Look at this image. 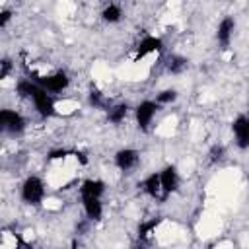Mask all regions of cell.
I'll list each match as a JSON object with an SVG mask.
<instances>
[{"instance_id": "obj_10", "label": "cell", "mask_w": 249, "mask_h": 249, "mask_svg": "<svg viewBox=\"0 0 249 249\" xmlns=\"http://www.w3.org/2000/svg\"><path fill=\"white\" fill-rule=\"evenodd\" d=\"M233 29H235V21L233 18H224L218 25V31H216V39H218V45L222 49H228L230 47V41H231V35H233Z\"/></svg>"}, {"instance_id": "obj_4", "label": "cell", "mask_w": 249, "mask_h": 249, "mask_svg": "<svg viewBox=\"0 0 249 249\" xmlns=\"http://www.w3.org/2000/svg\"><path fill=\"white\" fill-rule=\"evenodd\" d=\"M0 128L14 136L21 134L25 130V119L12 109H2L0 111Z\"/></svg>"}, {"instance_id": "obj_20", "label": "cell", "mask_w": 249, "mask_h": 249, "mask_svg": "<svg viewBox=\"0 0 249 249\" xmlns=\"http://www.w3.org/2000/svg\"><path fill=\"white\" fill-rule=\"evenodd\" d=\"M10 70H12V62H10L8 58H4V60L0 62V80H6L8 74H10Z\"/></svg>"}, {"instance_id": "obj_5", "label": "cell", "mask_w": 249, "mask_h": 249, "mask_svg": "<svg viewBox=\"0 0 249 249\" xmlns=\"http://www.w3.org/2000/svg\"><path fill=\"white\" fill-rule=\"evenodd\" d=\"M158 101H150V99H146V101H142L138 107H136V124H138V128L140 130H148L150 128V123H152V119H154V115H156V111H158Z\"/></svg>"}, {"instance_id": "obj_22", "label": "cell", "mask_w": 249, "mask_h": 249, "mask_svg": "<svg viewBox=\"0 0 249 249\" xmlns=\"http://www.w3.org/2000/svg\"><path fill=\"white\" fill-rule=\"evenodd\" d=\"M68 154H72V150H53L49 154V160H58V158H64Z\"/></svg>"}, {"instance_id": "obj_12", "label": "cell", "mask_w": 249, "mask_h": 249, "mask_svg": "<svg viewBox=\"0 0 249 249\" xmlns=\"http://www.w3.org/2000/svg\"><path fill=\"white\" fill-rule=\"evenodd\" d=\"M160 177H161L163 189H165L169 195L177 191V187H179V175H177V169H175L173 165H167V167H163V169L160 171Z\"/></svg>"}, {"instance_id": "obj_23", "label": "cell", "mask_w": 249, "mask_h": 249, "mask_svg": "<svg viewBox=\"0 0 249 249\" xmlns=\"http://www.w3.org/2000/svg\"><path fill=\"white\" fill-rule=\"evenodd\" d=\"M10 18H12V12L10 10H2V14H0V27H6Z\"/></svg>"}, {"instance_id": "obj_19", "label": "cell", "mask_w": 249, "mask_h": 249, "mask_svg": "<svg viewBox=\"0 0 249 249\" xmlns=\"http://www.w3.org/2000/svg\"><path fill=\"white\" fill-rule=\"evenodd\" d=\"M175 99H177V91H175V89H163V91H160L158 97H156L158 103H171V101H175Z\"/></svg>"}, {"instance_id": "obj_2", "label": "cell", "mask_w": 249, "mask_h": 249, "mask_svg": "<svg viewBox=\"0 0 249 249\" xmlns=\"http://www.w3.org/2000/svg\"><path fill=\"white\" fill-rule=\"evenodd\" d=\"M43 196H45V183H43V179H39L35 175L27 177L23 181V185H21V198L27 204H41Z\"/></svg>"}, {"instance_id": "obj_14", "label": "cell", "mask_w": 249, "mask_h": 249, "mask_svg": "<svg viewBox=\"0 0 249 249\" xmlns=\"http://www.w3.org/2000/svg\"><path fill=\"white\" fill-rule=\"evenodd\" d=\"M126 113H128V105L126 103H117V105H111L107 109V119H109V123L119 124V123L124 121Z\"/></svg>"}, {"instance_id": "obj_1", "label": "cell", "mask_w": 249, "mask_h": 249, "mask_svg": "<svg viewBox=\"0 0 249 249\" xmlns=\"http://www.w3.org/2000/svg\"><path fill=\"white\" fill-rule=\"evenodd\" d=\"M16 91L21 95V97H29L37 109V113L47 119V117H53L54 115V99L51 97V93L39 86L35 80H19L16 84Z\"/></svg>"}, {"instance_id": "obj_21", "label": "cell", "mask_w": 249, "mask_h": 249, "mask_svg": "<svg viewBox=\"0 0 249 249\" xmlns=\"http://www.w3.org/2000/svg\"><path fill=\"white\" fill-rule=\"evenodd\" d=\"M224 158V148L222 146H214L210 150V161H220Z\"/></svg>"}, {"instance_id": "obj_16", "label": "cell", "mask_w": 249, "mask_h": 249, "mask_svg": "<svg viewBox=\"0 0 249 249\" xmlns=\"http://www.w3.org/2000/svg\"><path fill=\"white\" fill-rule=\"evenodd\" d=\"M160 222H161L160 218H154V220H150V222H142L140 228H138V239H140V241H146V239L154 233V230L158 228Z\"/></svg>"}, {"instance_id": "obj_9", "label": "cell", "mask_w": 249, "mask_h": 249, "mask_svg": "<svg viewBox=\"0 0 249 249\" xmlns=\"http://www.w3.org/2000/svg\"><path fill=\"white\" fill-rule=\"evenodd\" d=\"M163 49V43H161V39L160 37H154V35H146L140 43H138V47H136V60H140V58H144L146 54H150V53H158V51H161Z\"/></svg>"}, {"instance_id": "obj_8", "label": "cell", "mask_w": 249, "mask_h": 249, "mask_svg": "<svg viewBox=\"0 0 249 249\" xmlns=\"http://www.w3.org/2000/svg\"><path fill=\"white\" fill-rule=\"evenodd\" d=\"M140 161V154L132 148H123L115 154V165L121 169V171H130L138 165Z\"/></svg>"}, {"instance_id": "obj_13", "label": "cell", "mask_w": 249, "mask_h": 249, "mask_svg": "<svg viewBox=\"0 0 249 249\" xmlns=\"http://www.w3.org/2000/svg\"><path fill=\"white\" fill-rule=\"evenodd\" d=\"M105 193V183L101 179H86L80 187V195L82 196H99Z\"/></svg>"}, {"instance_id": "obj_7", "label": "cell", "mask_w": 249, "mask_h": 249, "mask_svg": "<svg viewBox=\"0 0 249 249\" xmlns=\"http://www.w3.org/2000/svg\"><path fill=\"white\" fill-rule=\"evenodd\" d=\"M142 187H144V191H146L152 198H156V200H160V202H163V200L169 196V193L163 189V183H161L160 173L148 175V177L142 181Z\"/></svg>"}, {"instance_id": "obj_6", "label": "cell", "mask_w": 249, "mask_h": 249, "mask_svg": "<svg viewBox=\"0 0 249 249\" xmlns=\"http://www.w3.org/2000/svg\"><path fill=\"white\" fill-rule=\"evenodd\" d=\"M231 130H233L237 148L247 150L249 148V117L247 115L235 117V121L231 123Z\"/></svg>"}, {"instance_id": "obj_3", "label": "cell", "mask_w": 249, "mask_h": 249, "mask_svg": "<svg viewBox=\"0 0 249 249\" xmlns=\"http://www.w3.org/2000/svg\"><path fill=\"white\" fill-rule=\"evenodd\" d=\"M31 80H35L39 86H43V88H45L47 91H51V93L62 91V89H66V88H68V84H70L68 74H66V72H62V70H58V72H54V74H51V76L31 74Z\"/></svg>"}, {"instance_id": "obj_17", "label": "cell", "mask_w": 249, "mask_h": 249, "mask_svg": "<svg viewBox=\"0 0 249 249\" xmlns=\"http://www.w3.org/2000/svg\"><path fill=\"white\" fill-rule=\"evenodd\" d=\"M121 16H123V12H121V8L117 6V4H109L103 12H101V18L107 21V23H117L119 19H121Z\"/></svg>"}, {"instance_id": "obj_15", "label": "cell", "mask_w": 249, "mask_h": 249, "mask_svg": "<svg viewBox=\"0 0 249 249\" xmlns=\"http://www.w3.org/2000/svg\"><path fill=\"white\" fill-rule=\"evenodd\" d=\"M167 70L171 72V74H181L185 68H187V58H183V56H177V54H171L169 58H167Z\"/></svg>"}, {"instance_id": "obj_11", "label": "cell", "mask_w": 249, "mask_h": 249, "mask_svg": "<svg viewBox=\"0 0 249 249\" xmlns=\"http://www.w3.org/2000/svg\"><path fill=\"white\" fill-rule=\"evenodd\" d=\"M82 206H84V212H86V216L89 220H93V222L101 220L103 206H101L99 196H82Z\"/></svg>"}, {"instance_id": "obj_18", "label": "cell", "mask_w": 249, "mask_h": 249, "mask_svg": "<svg viewBox=\"0 0 249 249\" xmlns=\"http://www.w3.org/2000/svg\"><path fill=\"white\" fill-rule=\"evenodd\" d=\"M89 103L93 105V107H97V109H109V105H107V101L103 99V93L99 91V89H91L89 91Z\"/></svg>"}]
</instances>
